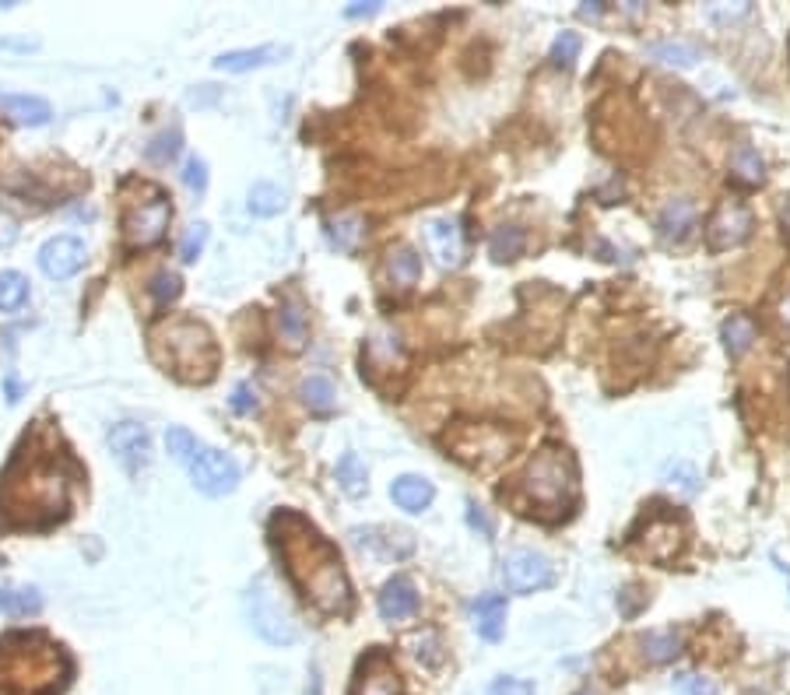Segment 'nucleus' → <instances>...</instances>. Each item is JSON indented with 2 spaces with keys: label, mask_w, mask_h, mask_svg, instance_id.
I'll return each mask as SVG.
<instances>
[{
  "label": "nucleus",
  "mask_w": 790,
  "mask_h": 695,
  "mask_svg": "<svg viewBox=\"0 0 790 695\" xmlns=\"http://www.w3.org/2000/svg\"><path fill=\"white\" fill-rule=\"evenodd\" d=\"M734 172H738V180L748 183V187L766 180V165H762L759 151H755L752 144H741V148L734 151Z\"/></svg>",
  "instance_id": "obj_32"
},
{
  "label": "nucleus",
  "mask_w": 790,
  "mask_h": 695,
  "mask_svg": "<svg viewBox=\"0 0 790 695\" xmlns=\"http://www.w3.org/2000/svg\"><path fill=\"white\" fill-rule=\"evenodd\" d=\"M418 611V594L415 583L408 576H394V580L383 583L380 590V615L383 622H404Z\"/></svg>",
  "instance_id": "obj_15"
},
{
  "label": "nucleus",
  "mask_w": 790,
  "mask_h": 695,
  "mask_svg": "<svg viewBox=\"0 0 790 695\" xmlns=\"http://www.w3.org/2000/svg\"><path fill=\"white\" fill-rule=\"evenodd\" d=\"M474 615V632L485 643H499L506 636V597L503 594H482L471 604Z\"/></svg>",
  "instance_id": "obj_16"
},
{
  "label": "nucleus",
  "mask_w": 790,
  "mask_h": 695,
  "mask_svg": "<svg viewBox=\"0 0 790 695\" xmlns=\"http://www.w3.org/2000/svg\"><path fill=\"white\" fill-rule=\"evenodd\" d=\"M169 218H173V204H169V197L158 194V190H151L148 201H137L127 208V215H123V239H127V246H134V250H141V246H155L158 239L166 236Z\"/></svg>",
  "instance_id": "obj_7"
},
{
  "label": "nucleus",
  "mask_w": 790,
  "mask_h": 695,
  "mask_svg": "<svg viewBox=\"0 0 790 695\" xmlns=\"http://www.w3.org/2000/svg\"><path fill=\"white\" fill-rule=\"evenodd\" d=\"M576 57H580V36H576V32H562V36L552 43V64L555 67H573Z\"/></svg>",
  "instance_id": "obj_34"
},
{
  "label": "nucleus",
  "mask_w": 790,
  "mask_h": 695,
  "mask_svg": "<svg viewBox=\"0 0 790 695\" xmlns=\"http://www.w3.org/2000/svg\"><path fill=\"white\" fill-rule=\"evenodd\" d=\"M755 229V218L745 204H724L717 215L710 218V229H706V239H710V250H731V246H741Z\"/></svg>",
  "instance_id": "obj_9"
},
{
  "label": "nucleus",
  "mask_w": 790,
  "mask_h": 695,
  "mask_svg": "<svg viewBox=\"0 0 790 695\" xmlns=\"http://www.w3.org/2000/svg\"><path fill=\"white\" fill-rule=\"evenodd\" d=\"M362 232H366V225H362L359 215H338L327 222V239L341 253H352L362 243Z\"/></svg>",
  "instance_id": "obj_26"
},
{
  "label": "nucleus",
  "mask_w": 790,
  "mask_h": 695,
  "mask_svg": "<svg viewBox=\"0 0 790 695\" xmlns=\"http://www.w3.org/2000/svg\"><path fill=\"white\" fill-rule=\"evenodd\" d=\"M85 264V243L74 236H53L50 243L39 250V267H43L46 278L67 281L81 271Z\"/></svg>",
  "instance_id": "obj_10"
},
{
  "label": "nucleus",
  "mask_w": 790,
  "mask_h": 695,
  "mask_svg": "<svg viewBox=\"0 0 790 695\" xmlns=\"http://www.w3.org/2000/svg\"><path fill=\"white\" fill-rule=\"evenodd\" d=\"M748 11H752V4H734V8H727V4H710V18L713 22H734V18H745Z\"/></svg>",
  "instance_id": "obj_43"
},
{
  "label": "nucleus",
  "mask_w": 790,
  "mask_h": 695,
  "mask_svg": "<svg viewBox=\"0 0 790 695\" xmlns=\"http://www.w3.org/2000/svg\"><path fill=\"white\" fill-rule=\"evenodd\" d=\"M668 478H671V485H678L682 488L685 495H692L696 492V481H699V474H696V467H689V464H671L668 467Z\"/></svg>",
  "instance_id": "obj_41"
},
{
  "label": "nucleus",
  "mask_w": 790,
  "mask_h": 695,
  "mask_svg": "<svg viewBox=\"0 0 790 695\" xmlns=\"http://www.w3.org/2000/svg\"><path fill=\"white\" fill-rule=\"evenodd\" d=\"M425 239H429V250L439 267L464 264V232H460V225L453 222V218H436V222H429Z\"/></svg>",
  "instance_id": "obj_12"
},
{
  "label": "nucleus",
  "mask_w": 790,
  "mask_h": 695,
  "mask_svg": "<svg viewBox=\"0 0 790 695\" xmlns=\"http://www.w3.org/2000/svg\"><path fill=\"white\" fill-rule=\"evenodd\" d=\"M183 183H187L194 194H204V187H208V165H204V158L190 155L187 165H183Z\"/></svg>",
  "instance_id": "obj_39"
},
{
  "label": "nucleus",
  "mask_w": 790,
  "mask_h": 695,
  "mask_svg": "<svg viewBox=\"0 0 790 695\" xmlns=\"http://www.w3.org/2000/svg\"><path fill=\"white\" fill-rule=\"evenodd\" d=\"M29 302V281L18 271L0 274V313H18Z\"/></svg>",
  "instance_id": "obj_30"
},
{
  "label": "nucleus",
  "mask_w": 790,
  "mask_h": 695,
  "mask_svg": "<svg viewBox=\"0 0 790 695\" xmlns=\"http://www.w3.org/2000/svg\"><path fill=\"white\" fill-rule=\"evenodd\" d=\"M204 243H208V225L204 222L190 225L187 236H183V243H180V257L187 260V264H194V260L204 253Z\"/></svg>",
  "instance_id": "obj_36"
},
{
  "label": "nucleus",
  "mask_w": 790,
  "mask_h": 695,
  "mask_svg": "<svg viewBox=\"0 0 790 695\" xmlns=\"http://www.w3.org/2000/svg\"><path fill=\"white\" fill-rule=\"evenodd\" d=\"M352 695H404L401 685V674L394 671L387 657H369L359 671V681H355V692Z\"/></svg>",
  "instance_id": "obj_14"
},
{
  "label": "nucleus",
  "mask_w": 790,
  "mask_h": 695,
  "mask_svg": "<svg viewBox=\"0 0 790 695\" xmlns=\"http://www.w3.org/2000/svg\"><path fill=\"white\" fill-rule=\"evenodd\" d=\"M0 109H4L11 120L29 123V127H43L53 116L50 102L39 99V95H0Z\"/></svg>",
  "instance_id": "obj_19"
},
{
  "label": "nucleus",
  "mask_w": 790,
  "mask_h": 695,
  "mask_svg": "<svg viewBox=\"0 0 790 695\" xmlns=\"http://www.w3.org/2000/svg\"><path fill=\"white\" fill-rule=\"evenodd\" d=\"M485 695H538V688H534V681L527 678H517V674H503V678H496L489 685V692Z\"/></svg>",
  "instance_id": "obj_37"
},
{
  "label": "nucleus",
  "mask_w": 790,
  "mask_h": 695,
  "mask_svg": "<svg viewBox=\"0 0 790 695\" xmlns=\"http://www.w3.org/2000/svg\"><path fill=\"white\" fill-rule=\"evenodd\" d=\"M285 46H257V50H232V53H222V57L215 60L218 71L225 74H246V71H257V67H267L274 64V60L285 57Z\"/></svg>",
  "instance_id": "obj_18"
},
{
  "label": "nucleus",
  "mask_w": 790,
  "mask_h": 695,
  "mask_svg": "<svg viewBox=\"0 0 790 695\" xmlns=\"http://www.w3.org/2000/svg\"><path fill=\"white\" fill-rule=\"evenodd\" d=\"M151 352L183 383H208L218 369V344L197 320H166L151 330Z\"/></svg>",
  "instance_id": "obj_3"
},
{
  "label": "nucleus",
  "mask_w": 790,
  "mask_h": 695,
  "mask_svg": "<svg viewBox=\"0 0 790 695\" xmlns=\"http://www.w3.org/2000/svg\"><path fill=\"white\" fill-rule=\"evenodd\" d=\"M306 313H302V306L295 299H285L278 309V334L281 341H285L288 352H299L302 344H306Z\"/></svg>",
  "instance_id": "obj_21"
},
{
  "label": "nucleus",
  "mask_w": 790,
  "mask_h": 695,
  "mask_svg": "<svg viewBox=\"0 0 790 695\" xmlns=\"http://www.w3.org/2000/svg\"><path fill=\"white\" fill-rule=\"evenodd\" d=\"M271 534L295 587L316 608L327 611V615H348V608H352V587H348L338 548L327 538H320V531L295 513L274 516Z\"/></svg>",
  "instance_id": "obj_1"
},
{
  "label": "nucleus",
  "mask_w": 790,
  "mask_h": 695,
  "mask_svg": "<svg viewBox=\"0 0 790 695\" xmlns=\"http://www.w3.org/2000/svg\"><path fill=\"white\" fill-rule=\"evenodd\" d=\"M67 506V474L50 453H18L0 485V513L11 524H46Z\"/></svg>",
  "instance_id": "obj_2"
},
{
  "label": "nucleus",
  "mask_w": 790,
  "mask_h": 695,
  "mask_svg": "<svg viewBox=\"0 0 790 695\" xmlns=\"http://www.w3.org/2000/svg\"><path fill=\"white\" fill-rule=\"evenodd\" d=\"M0 611L8 618H29L43 611V594L36 587H4L0 590Z\"/></svg>",
  "instance_id": "obj_23"
},
{
  "label": "nucleus",
  "mask_w": 790,
  "mask_h": 695,
  "mask_svg": "<svg viewBox=\"0 0 790 695\" xmlns=\"http://www.w3.org/2000/svg\"><path fill=\"white\" fill-rule=\"evenodd\" d=\"M243 608H246V618H250V629L257 632V636L264 639V643H271V646L295 643L292 615L285 611L281 597L274 594L271 576H257V580H253L250 587H246Z\"/></svg>",
  "instance_id": "obj_6"
},
{
  "label": "nucleus",
  "mask_w": 790,
  "mask_h": 695,
  "mask_svg": "<svg viewBox=\"0 0 790 695\" xmlns=\"http://www.w3.org/2000/svg\"><path fill=\"white\" fill-rule=\"evenodd\" d=\"M524 246H527V236H524L520 225H499L489 239V253H492V260H499V264L517 260L520 253H524Z\"/></svg>",
  "instance_id": "obj_25"
},
{
  "label": "nucleus",
  "mask_w": 790,
  "mask_h": 695,
  "mask_svg": "<svg viewBox=\"0 0 790 695\" xmlns=\"http://www.w3.org/2000/svg\"><path fill=\"white\" fill-rule=\"evenodd\" d=\"M166 446L176 460L190 471L194 485L201 488L204 495L218 499V495L236 492L239 485V464L229 457V453L215 450V446L201 443L194 432L187 429H169L166 432Z\"/></svg>",
  "instance_id": "obj_4"
},
{
  "label": "nucleus",
  "mask_w": 790,
  "mask_h": 695,
  "mask_svg": "<svg viewBox=\"0 0 790 695\" xmlns=\"http://www.w3.org/2000/svg\"><path fill=\"white\" fill-rule=\"evenodd\" d=\"M180 130H166V134H158L155 141L148 144V158H155V162H169V158L180 151Z\"/></svg>",
  "instance_id": "obj_38"
},
{
  "label": "nucleus",
  "mask_w": 790,
  "mask_h": 695,
  "mask_svg": "<svg viewBox=\"0 0 790 695\" xmlns=\"http://www.w3.org/2000/svg\"><path fill=\"white\" fill-rule=\"evenodd\" d=\"M285 204H288V194L278 187V183H267V180L253 183L250 197H246V208H250V215H257V218L281 215V211H285Z\"/></svg>",
  "instance_id": "obj_22"
},
{
  "label": "nucleus",
  "mask_w": 790,
  "mask_h": 695,
  "mask_svg": "<svg viewBox=\"0 0 790 695\" xmlns=\"http://www.w3.org/2000/svg\"><path fill=\"white\" fill-rule=\"evenodd\" d=\"M783 323H790V299L783 302Z\"/></svg>",
  "instance_id": "obj_49"
},
{
  "label": "nucleus",
  "mask_w": 790,
  "mask_h": 695,
  "mask_svg": "<svg viewBox=\"0 0 790 695\" xmlns=\"http://www.w3.org/2000/svg\"><path fill=\"white\" fill-rule=\"evenodd\" d=\"M390 499L404 509V513H422L436 499V488L429 478H418V474H401V478L390 485Z\"/></svg>",
  "instance_id": "obj_17"
},
{
  "label": "nucleus",
  "mask_w": 790,
  "mask_h": 695,
  "mask_svg": "<svg viewBox=\"0 0 790 695\" xmlns=\"http://www.w3.org/2000/svg\"><path fill=\"white\" fill-rule=\"evenodd\" d=\"M338 485H341V492L352 495V499H359V495L366 492L369 471L359 460V453H345V457L338 460Z\"/></svg>",
  "instance_id": "obj_27"
},
{
  "label": "nucleus",
  "mask_w": 790,
  "mask_h": 695,
  "mask_svg": "<svg viewBox=\"0 0 790 695\" xmlns=\"http://www.w3.org/2000/svg\"><path fill=\"white\" fill-rule=\"evenodd\" d=\"M524 485H527V495H531L538 506H545V509L573 506L576 464H573V457H569V450H562V446H541L531 457V464H527Z\"/></svg>",
  "instance_id": "obj_5"
},
{
  "label": "nucleus",
  "mask_w": 790,
  "mask_h": 695,
  "mask_svg": "<svg viewBox=\"0 0 790 695\" xmlns=\"http://www.w3.org/2000/svg\"><path fill=\"white\" fill-rule=\"evenodd\" d=\"M232 411H239V415L257 411V390H250V383H239V387L232 390Z\"/></svg>",
  "instance_id": "obj_42"
},
{
  "label": "nucleus",
  "mask_w": 790,
  "mask_h": 695,
  "mask_svg": "<svg viewBox=\"0 0 790 695\" xmlns=\"http://www.w3.org/2000/svg\"><path fill=\"white\" fill-rule=\"evenodd\" d=\"M467 520H471V527H482L485 538H489V534H492L489 516L482 513V506H478V502H467Z\"/></svg>",
  "instance_id": "obj_44"
},
{
  "label": "nucleus",
  "mask_w": 790,
  "mask_h": 695,
  "mask_svg": "<svg viewBox=\"0 0 790 695\" xmlns=\"http://www.w3.org/2000/svg\"><path fill=\"white\" fill-rule=\"evenodd\" d=\"M376 11H380V0H373V4H352L345 15L348 18H362V15H376Z\"/></svg>",
  "instance_id": "obj_45"
},
{
  "label": "nucleus",
  "mask_w": 790,
  "mask_h": 695,
  "mask_svg": "<svg viewBox=\"0 0 790 695\" xmlns=\"http://www.w3.org/2000/svg\"><path fill=\"white\" fill-rule=\"evenodd\" d=\"M783 232L790 236V197L783 201Z\"/></svg>",
  "instance_id": "obj_47"
},
{
  "label": "nucleus",
  "mask_w": 790,
  "mask_h": 695,
  "mask_svg": "<svg viewBox=\"0 0 790 695\" xmlns=\"http://www.w3.org/2000/svg\"><path fill=\"white\" fill-rule=\"evenodd\" d=\"M692 229H696V204L689 197H671L661 208V215H657V236L664 243L678 246L692 236Z\"/></svg>",
  "instance_id": "obj_13"
},
{
  "label": "nucleus",
  "mask_w": 790,
  "mask_h": 695,
  "mask_svg": "<svg viewBox=\"0 0 790 695\" xmlns=\"http://www.w3.org/2000/svg\"><path fill=\"white\" fill-rule=\"evenodd\" d=\"M601 11H604V4H583L580 15H583V18H597V15H601Z\"/></svg>",
  "instance_id": "obj_46"
},
{
  "label": "nucleus",
  "mask_w": 790,
  "mask_h": 695,
  "mask_svg": "<svg viewBox=\"0 0 790 695\" xmlns=\"http://www.w3.org/2000/svg\"><path fill=\"white\" fill-rule=\"evenodd\" d=\"M675 688L685 695H720V685L713 678H706V674H678L675 678Z\"/></svg>",
  "instance_id": "obj_35"
},
{
  "label": "nucleus",
  "mask_w": 790,
  "mask_h": 695,
  "mask_svg": "<svg viewBox=\"0 0 790 695\" xmlns=\"http://www.w3.org/2000/svg\"><path fill=\"white\" fill-rule=\"evenodd\" d=\"M552 580H555L552 562L541 552L520 548V552H510L503 559V583L510 594H534V590H545Z\"/></svg>",
  "instance_id": "obj_8"
},
{
  "label": "nucleus",
  "mask_w": 790,
  "mask_h": 695,
  "mask_svg": "<svg viewBox=\"0 0 790 695\" xmlns=\"http://www.w3.org/2000/svg\"><path fill=\"white\" fill-rule=\"evenodd\" d=\"M752 341H755V323L748 316H731L724 323V348L731 359H741L752 348Z\"/></svg>",
  "instance_id": "obj_29"
},
{
  "label": "nucleus",
  "mask_w": 790,
  "mask_h": 695,
  "mask_svg": "<svg viewBox=\"0 0 790 695\" xmlns=\"http://www.w3.org/2000/svg\"><path fill=\"white\" fill-rule=\"evenodd\" d=\"M573 695H601V692H597V688H590V685H587V688H576Z\"/></svg>",
  "instance_id": "obj_48"
},
{
  "label": "nucleus",
  "mask_w": 790,
  "mask_h": 695,
  "mask_svg": "<svg viewBox=\"0 0 790 695\" xmlns=\"http://www.w3.org/2000/svg\"><path fill=\"white\" fill-rule=\"evenodd\" d=\"M299 394H302V401H306V408L316 411V415H327V411H334V404H338V394H334L331 380H324V376L302 380Z\"/></svg>",
  "instance_id": "obj_28"
},
{
  "label": "nucleus",
  "mask_w": 790,
  "mask_h": 695,
  "mask_svg": "<svg viewBox=\"0 0 790 695\" xmlns=\"http://www.w3.org/2000/svg\"><path fill=\"white\" fill-rule=\"evenodd\" d=\"M148 292H151V299H155L158 306H166V302L180 299V292H183L180 274H176V271H158L155 278H151Z\"/></svg>",
  "instance_id": "obj_33"
},
{
  "label": "nucleus",
  "mask_w": 790,
  "mask_h": 695,
  "mask_svg": "<svg viewBox=\"0 0 790 695\" xmlns=\"http://www.w3.org/2000/svg\"><path fill=\"white\" fill-rule=\"evenodd\" d=\"M643 646V657L650 660V664H671V660L682 657V632L675 629H657V632H647V636L640 639Z\"/></svg>",
  "instance_id": "obj_20"
},
{
  "label": "nucleus",
  "mask_w": 790,
  "mask_h": 695,
  "mask_svg": "<svg viewBox=\"0 0 790 695\" xmlns=\"http://www.w3.org/2000/svg\"><path fill=\"white\" fill-rule=\"evenodd\" d=\"M650 53H654L657 60H664V64L671 67H692L699 64V50L692 43H682V39H668V43H654L650 46Z\"/></svg>",
  "instance_id": "obj_31"
},
{
  "label": "nucleus",
  "mask_w": 790,
  "mask_h": 695,
  "mask_svg": "<svg viewBox=\"0 0 790 695\" xmlns=\"http://www.w3.org/2000/svg\"><path fill=\"white\" fill-rule=\"evenodd\" d=\"M109 450L130 474L141 471L151 457V436L141 422H120L109 429Z\"/></svg>",
  "instance_id": "obj_11"
},
{
  "label": "nucleus",
  "mask_w": 790,
  "mask_h": 695,
  "mask_svg": "<svg viewBox=\"0 0 790 695\" xmlns=\"http://www.w3.org/2000/svg\"><path fill=\"white\" fill-rule=\"evenodd\" d=\"M415 657L422 660V664H429V667H436V664H443V646H439V639L432 636V632H425V636H418L415 639Z\"/></svg>",
  "instance_id": "obj_40"
},
{
  "label": "nucleus",
  "mask_w": 790,
  "mask_h": 695,
  "mask_svg": "<svg viewBox=\"0 0 790 695\" xmlns=\"http://www.w3.org/2000/svg\"><path fill=\"white\" fill-rule=\"evenodd\" d=\"M387 274L397 288H411L422 274V257H418L411 246H397L387 253Z\"/></svg>",
  "instance_id": "obj_24"
}]
</instances>
